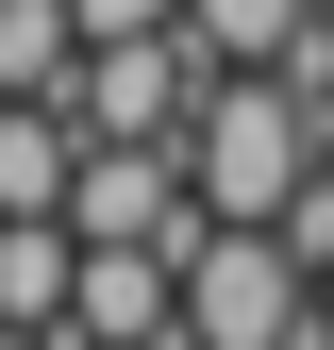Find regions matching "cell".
I'll use <instances>...</instances> for the list:
<instances>
[{
    "mask_svg": "<svg viewBox=\"0 0 334 350\" xmlns=\"http://www.w3.org/2000/svg\"><path fill=\"white\" fill-rule=\"evenodd\" d=\"M318 167H334V134H318Z\"/></svg>",
    "mask_w": 334,
    "mask_h": 350,
    "instance_id": "4fadbf2b",
    "label": "cell"
},
{
    "mask_svg": "<svg viewBox=\"0 0 334 350\" xmlns=\"http://www.w3.org/2000/svg\"><path fill=\"white\" fill-rule=\"evenodd\" d=\"M201 83H218V51H201L184 17H151V33H84L67 117H84V134H184V117H201Z\"/></svg>",
    "mask_w": 334,
    "mask_h": 350,
    "instance_id": "3957f363",
    "label": "cell"
},
{
    "mask_svg": "<svg viewBox=\"0 0 334 350\" xmlns=\"http://www.w3.org/2000/svg\"><path fill=\"white\" fill-rule=\"evenodd\" d=\"M318 350H334V334H318Z\"/></svg>",
    "mask_w": 334,
    "mask_h": 350,
    "instance_id": "9a60e30c",
    "label": "cell"
},
{
    "mask_svg": "<svg viewBox=\"0 0 334 350\" xmlns=\"http://www.w3.org/2000/svg\"><path fill=\"white\" fill-rule=\"evenodd\" d=\"M301 17H318V0H184V33H201L218 67H284V33H301Z\"/></svg>",
    "mask_w": 334,
    "mask_h": 350,
    "instance_id": "ba28073f",
    "label": "cell"
},
{
    "mask_svg": "<svg viewBox=\"0 0 334 350\" xmlns=\"http://www.w3.org/2000/svg\"><path fill=\"white\" fill-rule=\"evenodd\" d=\"M184 350H318V267L268 234V217H184Z\"/></svg>",
    "mask_w": 334,
    "mask_h": 350,
    "instance_id": "6da1fadb",
    "label": "cell"
},
{
    "mask_svg": "<svg viewBox=\"0 0 334 350\" xmlns=\"http://www.w3.org/2000/svg\"><path fill=\"white\" fill-rule=\"evenodd\" d=\"M67 284H84V217H0V317L67 334Z\"/></svg>",
    "mask_w": 334,
    "mask_h": 350,
    "instance_id": "8992f818",
    "label": "cell"
},
{
    "mask_svg": "<svg viewBox=\"0 0 334 350\" xmlns=\"http://www.w3.org/2000/svg\"><path fill=\"white\" fill-rule=\"evenodd\" d=\"M67 67H84L67 0H0V100H67Z\"/></svg>",
    "mask_w": 334,
    "mask_h": 350,
    "instance_id": "52a82bcc",
    "label": "cell"
},
{
    "mask_svg": "<svg viewBox=\"0 0 334 350\" xmlns=\"http://www.w3.org/2000/svg\"><path fill=\"white\" fill-rule=\"evenodd\" d=\"M318 317H334V250H318Z\"/></svg>",
    "mask_w": 334,
    "mask_h": 350,
    "instance_id": "8fae6325",
    "label": "cell"
},
{
    "mask_svg": "<svg viewBox=\"0 0 334 350\" xmlns=\"http://www.w3.org/2000/svg\"><path fill=\"white\" fill-rule=\"evenodd\" d=\"M67 350H84V334H67Z\"/></svg>",
    "mask_w": 334,
    "mask_h": 350,
    "instance_id": "5bb4252c",
    "label": "cell"
},
{
    "mask_svg": "<svg viewBox=\"0 0 334 350\" xmlns=\"http://www.w3.org/2000/svg\"><path fill=\"white\" fill-rule=\"evenodd\" d=\"M84 184V117L67 100H0V217H67Z\"/></svg>",
    "mask_w": 334,
    "mask_h": 350,
    "instance_id": "5b68a950",
    "label": "cell"
},
{
    "mask_svg": "<svg viewBox=\"0 0 334 350\" xmlns=\"http://www.w3.org/2000/svg\"><path fill=\"white\" fill-rule=\"evenodd\" d=\"M84 33H151V17H184V0H67Z\"/></svg>",
    "mask_w": 334,
    "mask_h": 350,
    "instance_id": "9c48e42d",
    "label": "cell"
},
{
    "mask_svg": "<svg viewBox=\"0 0 334 350\" xmlns=\"http://www.w3.org/2000/svg\"><path fill=\"white\" fill-rule=\"evenodd\" d=\"M0 350H67V334H34V317H0Z\"/></svg>",
    "mask_w": 334,
    "mask_h": 350,
    "instance_id": "30bf717a",
    "label": "cell"
},
{
    "mask_svg": "<svg viewBox=\"0 0 334 350\" xmlns=\"http://www.w3.org/2000/svg\"><path fill=\"white\" fill-rule=\"evenodd\" d=\"M84 234H184L201 184H184V134H84V184H67Z\"/></svg>",
    "mask_w": 334,
    "mask_h": 350,
    "instance_id": "277c9868",
    "label": "cell"
},
{
    "mask_svg": "<svg viewBox=\"0 0 334 350\" xmlns=\"http://www.w3.org/2000/svg\"><path fill=\"white\" fill-rule=\"evenodd\" d=\"M184 184L201 217H284L318 184V100L284 67H234V83H201V117H184Z\"/></svg>",
    "mask_w": 334,
    "mask_h": 350,
    "instance_id": "7a4b0ae2",
    "label": "cell"
},
{
    "mask_svg": "<svg viewBox=\"0 0 334 350\" xmlns=\"http://www.w3.org/2000/svg\"><path fill=\"white\" fill-rule=\"evenodd\" d=\"M318 33H334V0H318Z\"/></svg>",
    "mask_w": 334,
    "mask_h": 350,
    "instance_id": "7c38bea8",
    "label": "cell"
}]
</instances>
